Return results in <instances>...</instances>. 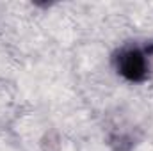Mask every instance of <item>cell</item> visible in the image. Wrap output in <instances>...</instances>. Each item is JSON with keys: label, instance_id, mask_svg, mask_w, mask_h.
Instances as JSON below:
<instances>
[{"label": "cell", "instance_id": "obj_1", "mask_svg": "<svg viewBox=\"0 0 153 151\" xmlns=\"http://www.w3.org/2000/svg\"><path fill=\"white\" fill-rule=\"evenodd\" d=\"M119 70L121 73L130 80H139L146 73V61L139 52H126L119 59Z\"/></svg>", "mask_w": 153, "mask_h": 151}]
</instances>
